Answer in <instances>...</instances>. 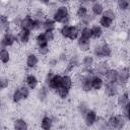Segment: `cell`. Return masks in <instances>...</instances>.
<instances>
[{"label":"cell","mask_w":130,"mask_h":130,"mask_svg":"<svg viewBox=\"0 0 130 130\" xmlns=\"http://www.w3.org/2000/svg\"><path fill=\"white\" fill-rule=\"evenodd\" d=\"M70 3L59 2L58 6L53 11L51 17L57 24H72V12L70 10Z\"/></svg>","instance_id":"6da1fadb"},{"label":"cell","mask_w":130,"mask_h":130,"mask_svg":"<svg viewBox=\"0 0 130 130\" xmlns=\"http://www.w3.org/2000/svg\"><path fill=\"white\" fill-rule=\"evenodd\" d=\"M93 57L99 60H110L113 57L114 49L112 45L106 40H101L98 42H92V49L90 52Z\"/></svg>","instance_id":"7a4b0ae2"},{"label":"cell","mask_w":130,"mask_h":130,"mask_svg":"<svg viewBox=\"0 0 130 130\" xmlns=\"http://www.w3.org/2000/svg\"><path fill=\"white\" fill-rule=\"evenodd\" d=\"M81 54L78 53L77 51L73 52L70 54L69 60L67 61V63L65 64V66L63 67V73L64 74H73L74 72H76L80 66H81Z\"/></svg>","instance_id":"3957f363"},{"label":"cell","mask_w":130,"mask_h":130,"mask_svg":"<svg viewBox=\"0 0 130 130\" xmlns=\"http://www.w3.org/2000/svg\"><path fill=\"white\" fill-rule=\"evenodd\" d=\"M16 32H17V30H15L13 28H10V29L2 32L1 40H0L1 49H10V48H13L15 45H17Z\"/></svg>","instance_id":"277c9868"},{"label":"cell","mask_w":130,"mask_h":130,"mask_svg":"<svg viewBox=\"0 0 130 130\" xmlns=\"http://www.w3.org/2000/svg\"><path fill=\"white\" fill-rule=\"evenodd\" d=\"M118 68V84L125 88L130 82V66L127 64L120 65Z\"/></svg>","instance_id":"5b68a950"},{"label":"cell","mask_w":130,"mask_h":130,"mask_svg":"<svg viewBox=\"0 0 130 130\" xmlns=\"http://www.w3.org/2000/svg\"><path fill=\"white\" fill-rule=\"evenodd\" d=\"M56 118L55 116L49 115V114H43L39 121L40 130H54L56 125Z\"/></svg>","instance_id":"8992f818"},{"label":"cell","mask_w":130,"mask_h":130,"mask_svg":"<svg viewBox=\"0 0 130 130\" xmlns=\"http://www.w3.org/2000/svg\"><path fill=\"white\" fill-rule=\"evenodd\" d=\"M40 64V56L36 52H28L25 55L24 66L27 70H37L39 69Z\"/></svg>","instance_id":"52a82bcc"},{"label":"cell","mask_w":130,"mask_h":130,"mask_svg":"<svg viewBox=\"0 0 130 130\" xmlns=\"http://www.w3.org/2000/svg\"><path fill=\"white\" fill-rule=\"evenodd\" d=\"M115 104H116L117 109H119V111L122 113V111L130 105V92H129V90H126L124 88V90H122L117 95V98L115 100Z\"/></svg>","instance_id":"ba28073f"},{"label":"cell","mask_w":130,"mask_h":130,"mask_svg":"<svg viewBox=\"0 0 130 130\" xmlns=\"http://www.w3.org/2000/svg\"><path fill=\"white\" fill-rule=\"evenodd\" d=\"M99 116H100V115L98 114L96 110L90 108V109L86 112V114L82 117V123H83L84 127H86V128H88V129L93 128V127L95 126V123H96V121H98Z\"/></svg>","instance_id":"9c48e42d"},{"label":"cell","mask_w":130,"mask_h":130,"mask_svg":"<svg viewBox=\"0 0 130 130\" xmlns=\"http://www.w3.org/2000/svg\"><path fill=\"white\" fill-rule=\"evenodd\" d=\"M122 91V87L118 83H108L105 82V86L103 89V93L108 99H116L117 95Z\"/></svg>","instance_id":"30bf717a"},{"label":"cell","mask_w":130,"mask_h":130,"mask_svg":"<svg viewBox=\"0 0 130 130\" xmlns=\"http://www.w3.org/2000/svg\"><path fill=\"white\" fill-rule=\"evenodd\" d=\"M23 83L32 91L37 90L39 88V86L41 85L40 78L38 77V75L36 73H32V72H28L25 74V76L23 78Z\"/></svg>","instance_id":"8fae6325"},{"label":"cell","mask_w":130,"mask_h":130,"mask_svg":"<svg viewBox=\"0 0 130 130\" xmlns=\"http://www.w3.org/2000/svg\"><path fill=\"white\" fill-rule=\"evenodd\" d=\"M32 31L27 30V29H23L20 28L17 30L16 32V37H17V45L19 46H27L30 44L31 41V37H32Z\"/></svg>","instance_id":"7c38bea8"},{"label":"cell","mask_w":130,"mask_h":130,"mask_svg":"<svg viewBox=\"0 0 130 130\" xmlns=\"http://www.w3.org/2000/svg\"><path fill=\"white\" fill-rule=\"evenodd\" d=\"M111 68H112V66H111L110 60H99V61H96L94 67H93V70L96 75L104 77Z\"/></svg>","instance_id":"4fadbf2b"},{"label":"cell","mask_w":130,"mask_h":130,"mask_svg":"<svg viewBox=\"0 0 130 130\" xmlns=\"http://www.w3.org/2000/svg\"><path fill=\"white\" fill-rule=\"evenodd\" d=\"M75 47L78 53L80 54H87L91 52L92 49V41L84 40L81 38H78V40L75 42Z\"/></svg>","instance_id":"5bb4252c"},{"label":"cell","mask_w":130,"mask_h":130,"mask_svg":"<svg viewBox=\"0 0 130 130\" xmlns=\"http://www.w3.org/2000/svg\"><path fill=\"white\" fill-rule=\"evenodd\" d=\"M52 91L43 83V84H41L40 86H39V88L36 90V98H37V100L39 101V103H41V104H45V103H47L48 101H49V99H50V93H51Z\"/></svg>","instance_id":"9a60e30c"},{"label":"cell","mask_w":130,"mask_h":130,"mask_svg":"<svg viewBox=\"0 0 130 130\" xmlns=\"http://www.w3.org/2000/svg\"><path fill=\"white\" fill-rule=\"evenodd\" d=\"M105 9H106L105 2H102V1H91V4L89 6L90 13L96 18L103 15Z\"/></svg>","instance_id":"2e32d148"},{"label":"cell","mask_w":130,"mask_h":130,"mask_svg":"<svg viewBox=\"0 0 130 130\" xmlns=\"http://www.w3.org/2000/svg\"><path fill=\"white\" fill-rule=\"evenodd\" d=\"M34 25H35V18L30 13H25L22 15V20H21V26L20 28L27 29L34 32Z\"/></svg>","instance_id":"e0dca14e"},{"label":"cell","mask_w":130,"mask_h":130,"mask_svg":"<svg viewBox=\"0 0 130 130\" xmlns=\"http://www.w3.org/2000/svg\"><path fill=\"white\" fill-rule=\"evenodd\" d=\"M105 86V79L104 77L94 74L91 77V87H92V91L94 92H100L104 89Z\"/></svg>","instance_id":"ac0fdd59"},{"label":"cell","mask_w":130,"mask_h":130,"mask_svg":"<svg viewBox=\"0 0 130 130\" xmlns=\"http://www.w3.org/2000/svg\"><path fill=\"white\" fill-rule=\"evenodd\" d=\"M13 130H29V124L26 119L22 117H17L12 121Z\"/></svg>","instance_id":"d6986e66"},{"label":"cell","mask_w":130,"mask_h":130,"mask_svg":"<svg viewBox=\"0 0 130 130\" xmlns=\"http://www.w3.org/2000/svg\"><path fill=\"white\" fill-rule=\"evenodd\" d=\"M91 35H92V42H98V41H101L104 39V36H105V31L104 29L98 24V22L93 23L91 26Z\"/></svg>","instance_id":"ffe728a7"},{"label":"cell","mask_w":130,"mask_h":130,"mask_svg":"<svg viewBox=\"0 0 130 130\" xmlns=\"http://www.w3.org/2000/svg\"><path fill=\"white\" fill-rule=\"evenodd\" d=\"M0 27H1L2 32L12 28L11 17L9 16L8 13H1L0 14Z\"/></svg>","instance_id":"44dd1931"},{"label":"cell","mask_w":130,"mask_h":130,"mask_svg":"<svg viewBox=\"0 0 130 130\" xmlns=\"http://www.w3.org/2000/svg\"><path fill=\"white\" fill-rule=\"evenodd\" d=\"M115 6H116V10L118 11V13L125 14V13H128L130 10V1L118 0L115 2Z\"/></svg>","instance_id":"7402d4cb"},{"label":"cell","mask_w":130,"mask_h":130,"mask_svg":"<svg viewBox=\"0 0 130 130\" xmlns=\"http://www.w3.org/2000/svg\"><path fill=\"white\" fill-rule=\"evenodd\" d=\"M105 82L108 83H118V68L117 67H112L108 73L104 76Z\"/></svg>","instance_id":"603a6c76"},{"label":"cell","mask_w":130,"mask_h":130,"mask_svg":"<svg viewBox=\"0 0 130 130\" xmlns=\"http://www.w3.org/2000/svg\"><path fill=\"white\" fill-rule=\"evenodd\" d=\"M10 100H11V103L14 105H18L24 101L18 85H16V87H14L12 89V91L10 92Z\"/></svg>","instance_id":"cb8c5ba5"},{"label":"cell","mask_w":130,"mask_h":130,"mask_svg":"<svg viewBox=\"0 0 130 130\" xmlns=\"http://www.w3.org/2000/svg\"><path fill=\"white\" fill-rule=\"evenodd\" d=\"M90 109V107H89V104L86 102V101H79L77 104H76V107H75V110H76V113L78 114V116H80L81 117V119H82V117L86 114V112L88 111Z\"/></svg>","instance_id":"d4e9b609"},{"label":"cell","mask_w":130,"mask_h":130,"mask_svg":"<svg viewBox=\"0 0 130 130\" xmlns=\"http://www.w3.org/2000/svg\"><path fill=\"white\" fill-rule=\"evenodd\" d=\"M57 23L52 17H47L43 21V31H56Z\"/></svg>","instance_id":"484cf974"},{"label":"cell","mask_w":130,"mask_h":130,"mask_svg":"<svg viewBox=\"0 0 130 130\" xmlns=\"http://www.w3.org/2000/svg\"><path fill=\"white\" fill-rule=\"evenodd\" d=\"M103 15L106 16L107 18L113 20L114 22H116L117 19H118L119 13H118V11L116 10V8H114V7H112V6H107L106 9H105V11H104V13H103Z\"/></svg>","instance_id":"4316f807"},{"label":"cell","mask_w":130,"mask_h":130,"mask_svg":"<svg viewBox=\"0 0 130 130\" xmlns=\"http://www.w3.org/2000/svg\"><path fill=\"white\" fill-rule=\"evenodd\" d=\"M114 23H115V22H114L113 20L107 18V17L104 16V15H102V16H100V17L98 18V24H99L104 30H105V29H111V28H113Z\"/></svg>","instance_id":"83f0119b"},{"label":"cell","mask_w":130,"mask_h":130,"mask_svg":"<svg viewBox=\"0 0 130 130\" xmlns=\"http://www.w3.org/2000/svg\"><path fill=\"white\" fill-rule=\"evenodd\" d=\"M74 78L72 74H62V86L71 90L74 86Z\"/></svg>","instance_id":"f1b7e54d"},{"label":"cell","mask_w":130,"mask_h":130,"mask_svg":"<svg viewBox=\"0 0 130 130\" xmlns=\"http://www.w3.org/2000/svg\"><path fill=\"white\" fill-rule=\"evenodd\" d=\"M12 59V53L10 49H1L0 50V61L2 65L9 64Z\"/></svg>","instance_id":"f546056e"},{"label":"cell","mask_w":130,"mask_h":130,"mask_svg":"<svg viewBox=\"0 0 130 130\" xmlns=\"http://www.w3.org/2000/svg\"><path fill=\"white\" fill-rule=\"evenodd\" d=\"M55 95L60 100V101H66L69 96H70V93H71V90L63 87V86H60L59 88H57L55 91H54Z\"/></svg>","instance_id":"4dcf8cb0"},{"label":"cell","mask_w":130,"mask_h":130,"mask_svg":"<svg viewBox=\"0 0 130 130\" xmlns=\"http://www.w3.org/2000/svg\"><path fill=\"white\" fill-rule=\"evenodd\" d=\"M49 41L47 40V37L44 31H41L39 34H36L35 36V46L36 47H41L45 45H49Z\"/></svg>","instance_id":"1f68e13d"},{"label":"cell","mask_w":130,"mask_h":130,"mask_svg":"<svg viewBox=\"0 0 130 130\" xmlns=\"http://www.w3.org/2000/svg\"><path fill=\"white\" fill-rule=\"evenodd\" d=\"M52 47L51 45H45V46H41V47H36V53L42 57V58H48V55L51 53Z\"/></svg>","instance_id":"d6a6232c"},{"label":"cell","mask_w":130,"mask_h":130,"mask_svg":"<svg viewBox=\"0 0 130 130\" xmlns=\"http://www.w3.org/2000/svg\"><path fill=\"white\" fill-rule=\"evenodd\" d=\"M95 129L96 130H109L108 129V123H107V118L105 116L100 115L98 118V121L95 123Z\"/></svg>","instance_id":"836d02e7"},{"label":"cell","mask_w":130,"mask_h":130,"mask_svg":"<svg viewBox=\"0 0 130 130\" xmlns=\"http://www.w3.org/2000/svg\"><path fill=\"white\" fill-rule=\"evenodd\" d=\"M79 38L84 39V40H88V41H92V35H91V28H90V26H84L80 30Z\"/></svg>","instance_id":"e575fe53"},{"label":"cell","mask_w":130,"mask_h":130,"mask_svg":"<svg viewBox=\"0 0 130 130\" xmlns=\"http://www.w3.org/2000/svg\"><path fill=\"white\" fill-rule=\"evenodd\" d=\"M10 83H11V80L7 75H4V74L1 75V77H0V88H1L2 91L6 90L10 86Z\"/></svg>","instance_id":"d590c367"},{"label":"cell","mask_w":130,"mask_h":130,"mask_svg":"<svg viewBox=\"0 0 130 130\" xmlns=\"http://www.w3.org/2000/svg\"><path fill=\"white\" fill-rule=\"evenodd\" d=\"M18 87H19L20 92H21V94H22V96H23V100H24V101L28 100L29 96H30V94H31V91H32V90H30V89H29L23 82H22L21 84H19Z\"/></svg>","instance_id":"8d00e7d4"},{"label":"cell","mask_w":130,"mask_h":130,"mask_svg":"<svg viewBox=\"0 0 130 130\" xmlns=\"http://www.w3.org/2000/svg\"><path fill=\"white\" fill-rule=\"evenodd\" d=\"M122 114L125 116V118L127 119V121L130 122V105H129L126 109H124V110L122 111Z\"/></svg>","instance_id":"74e56055"},{"label":"cell","mask_w":130,"mask_h":130,"mask_svg":"<svg viewBox=\"0 0 130 130\" xmlns=\"http://www.w3.org/2000/svg\"><path fill=\"white\" fill-rule=\"evenodd\" d=\"M128 18H129V21H130V10H129V12H128Z\"/></svg>","instance_id":"f35d334b"}]
</instances>
